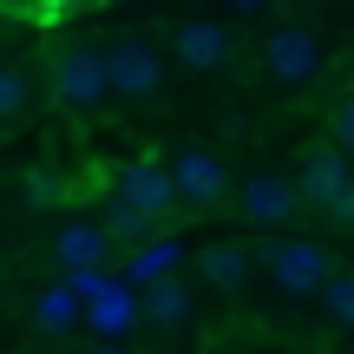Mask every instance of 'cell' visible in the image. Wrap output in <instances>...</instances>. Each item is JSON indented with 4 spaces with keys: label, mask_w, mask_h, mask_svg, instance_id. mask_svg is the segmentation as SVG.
Wrapping results in <instances>:
<instances>
[{
    "label": "cell",
    "mask_w": 354,
    "mask_h": 354,
    "mask_svg": "<svg viewBox=\"0 0 354 354\" xmlns=\"http://www.w3.org/2000/svg\"><path fill=\"white\" fill-rule=\"evenodd\" d=\"M263 276L276 282V289H289V295H322L335 282V269H328V243H315V236H276V243H263Z\"/></svg>",
    "instance_id": "1"
},
{
    "label": "cell",
    "mask_w": 354,
    "mask_h": 354,
    "mask_svg": "<svg viewBox=\"0 0 354 354\" xmlns=\"http://www.w3.org/2000/svg\"><path fill=\"white\" fill-rule=\"evenodd\" d=\"M53 99H59L66 112L92 118L105 99H112V66H105V53H92V46H66L59 59H53Z\"/></svg>",
    "instance_id": "2"
},
{
    "label": "cell",
    "mask_w": 354,
    "mask_h": 354,
    "mask_svg": "<svg viewBox=\"0 0 354 354\" xmlns=\"http://www.w3.org/2000/svg\"><path fill=\"white\" fill-rule=\"evenodd\" d=\"M105 66H112V99H125V105H151L158 86H165V59H158L151 39H138V33L105 46Z\"/></svg>",
    "instance_id": "3"
},
{
    "label": "cell",
    "mask_w": 354,
    "mask_h": 354,
    "mask_svg": "<svg viewBox=\"0 0 354 354\" xmlns=\"http://www.w3.org/2000/svg\"><path fill=\"white\" fill-rule=\"evenodd\" d=\"M295 190H302L308 210H328V216H335V203L354 190V158L342 151V145H322V151H308L302 171H295Z\"/></svg>",
    "instance_id": "4"
},
{
    "label": "cell",
    "mask_w": 354,
    "mask_h": 354,
    "mask_svg": "<svg viewBox=\"0 0 354 354\" xmlns=\"http://www.w3.org/2000/svg\"><path fill=\"white\" fill-rule=\"evenodd\" d=\"M263 73L282 79V86H308V79L322 73V39L308 33V26H276V33L263 39Z\"/></svg>",
    "instance_id": "5"
},
{
    "label": "cell",
    "mask_w": 354,
    "mask_h": 354,
    "mask_svg": "<svg viewBox=\"0 0 354 354\" xmlns=\"http://www.w3.org/2000/svg\"><path fill=\"white\" fill-rule=\"evenodd\" d=\"M236 203H243V216H250V223H263V230H282L295 210H302V190H295V177L256 171V177H243Z\"/></svg>",
    "instance_id": "6"
},
{
    "label": "cell",
    "mask_w": 354,
    "mask_h": 354,
    "mask_svg": "<svg viewBox=\"0 0 354 354\" xmlns=\"http://www.w3.org/2000/svg\"><path fill=\"white\" fill-rule=\"evenodd\" d=\"M118 203H138V210H151L158 223H165L171 203H177V171H171V165H158V158H138V165H125V171H118Z\"/></svg>",
    "instance_id": "7"
},
{
    "label": "cell",
    "mask_w": 354,
    "mask_h": 354,
    "mask_svg": "<svg viewBox=\"0 0 354 354\" xmlns=\"http://www.w3.org/2000/svg\"><path fill=\"white\" fill-rule=\"evenodd\" d=\"M171 171H177V203H190V210H210V203H223V190H230L223 158L203 151V145H190Z\"/></svg>",
    "instance_id": "8"
},
{
    "label": "cell",
    "mask_w": 354,
    "mask_h": 354,
    "mask_svg": "<svg viewBox=\"0 0 354 354\" xmlns=\"http://www.w3.org/2000/svg\"><path fill=\"white\" fill-rule=\"evenodd\" d=\"M112 250H118V243H112L105 223H59V230H53V256H59L66 276H73V269H99Z\"/></svg>",
    "instance_id": "9"
},
{
    "label": "cell",
    "mask_w": 354,
    "mask_h": 354,
    "mask_svg": "<svg viewBox=\"0 0 354 354\" xmlns=\"http://www.w3.org/2000/svg\"><path fill=\"white\" fill-rule=\"evenodd\" d=\"M230 53H236V39L216 20H184L177 26V59H184L190 73H216V66H230Z\"/></svg>",
    "instance_id": "10"
},
{
    "label": "cell",
    "mask_w": 354,
    "mask_h": 354,
    "mask_svg": "<svg viewBox=\"0 0 354 354\" xmlns=\"http://www.w3.org/2000/svg\"><path fill=\"white\" fill-rule=\"evenodd\" d=\"M177 256H184V243H177V236H151V243H138V250H131V263H125V282H138V289H151V282H171V276H177Z\"/></svg>",
    "instance_id": "11"
},
{
    "label": "cell",
    "mask_w": 354,
    "mask_h": 354,
    "mask_svg": "<svg viewBox=\"0 0 354 354\" xmlns=\"http://www.w3.org/2000/svg\"><path fill=\"white\" fill-rule=\"evenodd\" d=\"M131 322H145V295H138V282H112V289L92 302V328H99V335H125Z\"/></svg>",
    "instance_id": "12"
},
{
    "label": "cell",
    "mask_w": 354,
    "mask_h": 354,
    "mask_svg": "<svg viewBox=\"0 0 354 354\" xmlns=\"http://www.w3.org/2000/svg\"><path fill=\"white\" fill-rule=\"evenodd\" d=\"M197 263H203V282H210V289H243L256 256L243 250V243H210V250H197Z\"/></svg>",
    "instance_id": "13"
},
{
    "label": "cell",
    "mask_w": 354,
    "mask_h": 354,
    "mask_svg": "<svg viewBox=\"0 0 354 354\" xmlns=\"http://www.w3.org/2000/svg\"><path fill=\"white\" fill-rule=\"evenodd\" d=\"M145 322H151V328H184L190 322V289L184 282H151V289H145Z\"/></svg>",
    "instance_id": "14"
},
{
    "label": "cell",
    "mask_w": 354,
    "mask_h": 354,
    "mask_svg": "<svg viewBox=\"0 0 354 354\" xmlns=\"http://www.w3.org/2000/svg\"><path fill=\"white\" fill-rule=\"evenodd\" d=\"M105 230H112V243H151V236H158V216H151V210H138V203H118V197H112V210H105Z\"/></svg>",
    "instance_id": "15"
},
{
    "label": "cell",
    "mask_w": 354,
    "mask_h": 354,
    "mask_svg": "<svg viewBox=\"0 0 354 354\" xmlns=\"http://www.w3.org/2000/svg\"><path fill=\"white\" fill-rule=\"evenodd\" d=\"M79 302H86V295H79L73 282H59V289H46V295H39V308H33V315H39V328H73V322H79Z\"/></svg>",
    "instance_id": "16"
},
{
    "label": "cell",
    "mask_w": 354,
    "mask_h": 354,
    "mask_svg": "<svg viewBox=\"0 0 354 354\" xmlns=\"http://www.w3.org/2000/svg\"><path fill=\"white\" fill-rule=\"evenodd\" d=\"M33 112V79L13 66V73H0V118H26Z\"/></svg>",
    "instance_id": "17"
},
{
    "label": "cell",
    "mask_w": 354,
    "mask_h": 354,
    "mask_svg": "<svg viewBox=\"0 0 354 354\" xmlns=\"http://www.w3.org/2000/svg\"><path fill=\"white\" fill-rule=\"evenodd\" d=\"M328 322H342V328H354V269H342V276L328 282Z\"/></svg>",
    "instance_id": "18"
},
{
    "label": "cell",
    "mask_w": 354,
    "mask_h": 354,
    "mask_svg": "<svg viewBox=\"0 0 354 354\" xmlns=\"http://www.w3.org/2000/svg\"><path fill=\"white\" fill-rule=\"evenodd\" d=\"M59 197H66V190H59V177H53V171H33V177H26V203H33V210H53Z\"/></svg>",
    "instance_id": "19"
},
{
    "label": "cell",
    "mask_w": 354,
    "mask_h": 354,
    "mask_svg": "<svg viewBox=\"0 0 354 354\" xmlns=\"http://www.w3.org/2000/svg\"><path fill=\"white\" fill-rule=\"evenodd\" d=\"M328 125H335V145H342V151L354 158V92H348L342 105H335V118H328Z\"/></svg>",
    "instance_id": "20"
},
{
    "label": "cell",
    "mask_w": 354,
    "mask_h": 354,
    "mask_svg": "<svg viewBox=\"0 0 354 354\" xmlns=\"http://www.w3.org/2000/svg\"><path fill=\"white\" fill-rule=\"evenodd\" d=\"M66 282H73L79 295H92V302H99V295L112 289V282H105V269H73V276H66Z\"/></svg>",
    "instance_id": "21"
},
{
    "label": "cell",
    "mask_w": 354,
    "mask_h": 354,
    "mask_svg": "<svg viewBox=\"0 0 354 354\" xmlns=\"http://www.w3.org/2000/svg\"><path fill=\"white\" fill-rule=\"evenodd\" d=\"M99 0H46V13H59V20H73V13H92Z\"/></svg>",
    "instance_id": "22"
},
{
    "label": "cell",
    "mask_w": 354,
    "mask_h": 354,
    "mask_svg": "<svg viewBox=\"0 0 354 354\" xmlns=\"http://www.w3.org/2000/svg\"><path fill=\"white\" fill-rule=\"evenodd\" d=\"M335 223H354V190H348L342 203H335Z\"/></svg>",
    "instance_id": "23"
},
{
    "label": "cell",
    "mask_w": 354,
    "mask_h": 354,
    "mask_svg": "<svg viewBox=\"0 0 354 354\" xmlns=\"http://www.w3.org/2000/svg\"><path fill=\"white\" fill-rule=\"evenodd\" d=\"M230 7H243V13H256V7H263V0H230Z\"/></svg>",
    "instance_id": "24"
},
{
    "label": "cell",
    "mask_w": 354,
    "mask_h": 354,
    "mask_svg": "<svg viewBox=\"0 0 354 354\" xmlns=\"http://www.w3.org/2000/svg\"><path fill=\"white\" fill-rule=\"evenodd\" d=\"M92 354H118V348H112V342H99V348H92Z\"/></svg>",
    "instance_id": "25"
},
{
    "label": "cell",
    "mask_w": 354,
    "mask_h": 354,
    "mask_svg": "<svg viewBox=\"0 0 354 354\" xmlns=\"http://www.w3.org/2000/svg\"><path fill=\"white\" fill-rule=\"evenodd\" d=\"M348 354H354V348H348Z\"/></svg>",
    "instance_id": "26"
}]
</instances>
